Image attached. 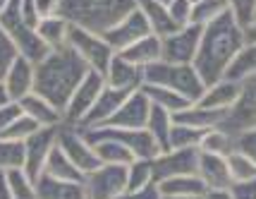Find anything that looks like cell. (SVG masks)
<instances>
[{"label": "cell", "mask_w": 256, "mask_h": 199, "mask_svg": "<svg viewBox=\"0 0 256 199\" xmlns=\"http://www.w3.org/2000/svg\"><path fill=\"white\" fill-rule=\"evenodd\" d=\"M244 46V29L232 17V12H225L218 20H213L201 32V44L196 58L192 65L196 67L199 77L206 82V87L223 79L232 60Z\"/></svg>", "instance_id": "obj_1"}, {"label": "cell", "mask_w": 256, "mask_h": 199, "mask_svg": "<svg viewBox=\"0 0 256 199\" xmlns=\"http://www.w3.org/2000/svg\"><path fill=\"white\" fill-rule=\"evenodd\" d=\"M86 72H89L86 63L70 46L60 48V51H50L44 60L36 63L34 91L46 96L50 103H56L60 111H65L67 101L72 99L74 89L86 77Z\"/></svg>", "instance_id": "obj_2"}, {"label": "cell", "mask_w": 256, "mask_h": 199, "mask_svg": "<svg viewBox=\"0 0 256 199\" xmlns=\"http://www.w3.org/2000/svg\"><path fill=\"white\" fill-rule=\"evenodd\" d=\"M136 8V0H62L60 15L74 27L94 34H108Z\"/></svg>", "instance_id": "obj_3"}, {"label": "cell", "mask_w": 256, "mask_h": 199, "mask_svg": "<svg viewBox=\"0 0 256 199\" xmlns=\"http://www.w3.org/2000/svg\"><path fill=\"white\" fill-rule=\"evenodd\" d=\"M144 84H158L178 91L190 101H199L206 91V82L199 77L192 63H168L158 60L144 67Z\"/></svg>", "instance_id": "obj_4"}, {"label": "cell", "mask_w": 256, "mask_h": 199, "mask_svg": "<svg viewBox=\"0 0 256 199\" xmlns=\"http://www.w3.org/2000/svg\"><path fill=\"white\" fill-rule=\"evenodd\" d=\"M0 29L10 36V41L14 44L17 53L29 58L32 63H38V60H44L50 53L48 46L41 41L36 27L24 22L22 12H20V0H10L8 3V8L0 15Z\"/></svg>", "instance_id": "obj_5"}, {"label": "cell", "mask_w": 256, "mask_h": 199, "mask_svg": "<svg viewBox=\"0 0 256 199\" xmlns=\"http://www.w3.org/2000/svg\"><path fill=\"white\" fill-rule=\"evenodd\" d=\"M67 46H70V48L86 63L89 70L100 72V75L106 77V70H108V65H110V60L115 58V51H112V46L108 44L100 34L86 32V29H82V27H74V24H72Z\"/></svg>", "instance_id": "obj_6"}, {"label": "cell", "mask_w": 256, "mask_h": 199, "mask_svg": "<svg viewBox=\"0 0 256 199\" xmlns=\"http://www.w3.org/2000/svg\"><path fill=\"white\" fill-rule=\"evenodd\" d=\"M58 149L65 151V156L84 175H89V173H94L98 166H103L98 154H96V149H94V144L89 142V137H86L84 130L77 127V125L62 122V125L58 127Z\"/></svg>", "instance_id": "obj_7"}, {"label": "cell", "mask_w": 256, "mask_h": 199, "mask_svg": "<svg viewBox=\"0 0 256 199\" xmlns=\"http://www.w3.org/2000/svg\"><path fill=\"white\" fill-rule=\"evenodd\" d=\"M86 199H120L127 192V166L103 163L84 177Z\"/></svg>", "instance_id": "obj_8"}, {"label": "cell", "mask_w": 256, "mask_h": 199, "mask_svg": "<svg viewBox=\"0 0 256 199\" xmlns=\"http://www.w3.org/2000/svg\"><path fill=\"white\" fill-rule=\"evenodd\" d=\"M230 132L242 134L246 130H256V75L240 82V96L220 122Z\"/></svg>", "instance_id": "obj_9"}, {"label": "cell", "mask_w": 256, "mask_h": 199, "mask_svg": "<svg viewBox=\"0 0 256 199\" xmlns=\"http://www.w3.org/2000/svg\"><path fill=\"white\" fill-rule=\"evenodd\" d=\"M106 89V77L100 75V72H94L89 70L86 72V77L79 82V87L74 89V94H72V99L67 101L65 106V122L67 125H82L84 118L89 115L91 106L96 103V99L100 96V91Z\"/></svg>", "instance_id": "obj_10"}, {"label": "cell", "mask_w": 256, "mask_h": 199, "mask_svg": "<svg viewBox=\"0 0 256 199\" xmlns=\"http://www.w3.org/2000/svg\"><path fill=\"white\" fill-rule=\"evenodd\" d=\"M199 158H201L199 146H192V149H166V151H160L154 158L156 182L166 180V177H175V175H196Z\"/></svg>", "instance_id": "obj_11"}, {"label": "cell", "mask_w": 256, "mask_h": 199, "mask_svg": "<svg viewBox=\"0 0 256 199\" xmlns=\"http://www.w3.org/2000/svg\"><path fill=\"white\" fill-rule=\"evenodd\" d=\"M201 32L204 27L199 24H187L180 27L178 32L163 36V60L168 63H194L196 51L201 44Z\"/></svg>", "instance_id": "obj_12"}, {"label": "cell", "mask_w": 256, "mask_h": 199, "mask_svg": "<svg viewBox=\"0 0 256 199\" xmlns=\"http://www.w3.org/2000/svg\"><path fill=\"white\" fill-rule=\"evenodd\" d=\"M58 127H38L32 137L24 139V170L34 180L44 173L48 156L58 146Z\"/></svg>", "instance_id": "obj_13"}, {"label": "cell", "mask_w": 256, "mask_h": 199, "mask_svg": "<svg viewBox=\"0 0 256 199\" xmlns=\"http://www.w3.org/2000/svg\"><path fill=\"white\" fill-rule=\"evenodd\" d=\"M94 130H98V132H103L106 137H112V139H118L120 144H124V146L132 151L134 158H156V156L163 151L146 127L132 130V127H112V125H103V127H94Z\"/></svg>", "instance_id": "obj_14"}, {"label": "cell", "mask_w": 256, "mask_h": 199, "mask_svg": "<svg viewBox=\"0 0 256 199\" xmlns=\"http://www.w3.org/2000/svg\"><path fill=\"white\" fill-rule=\"evenodd\" d=\"M148 34H154V32H151V27L146 22V17L142 15L139 8H134L122 22H118L108 34H103V39L112 46L115 53H122L124 48H130L132 44H136L139 39H144Z\"/></svg>", "instance_id": "obj_15"}, {"label": "cell", "mask_w": 256, "mask_h": 199, "mask_svg": "<svg viewBox=\"0 0 256 199\" xmlns=\"http://www.w3.org/2000/svg\"><path fill=\"white\" fill-rule=\"evenodd\" d=\"M130 94H132V91H122V89H115V87H108V84H106V89L100 91V96L96 99V103L91 106L89 115L84 118V122H82L79 127H82V130H94V127L108 125Z\"/></svg>", "instance_id": "obj_16"}, {"label": "cell", "mask_w": 256, "mask_h": 199, "mask_svg": "<svg viewBox=\"0 0 256 199\" xmlns=\"http://www.w3.org/2000/svg\"><path fill=\"white\" fill-rule=\"evenodd\" d=\"M148 113H151V101L142 89L132 91L124 103L118 108V113L112 115V120L108 125L112 127H132V130H139V127H146V120H148Z\"/></svg>", "instance_id": "obj_17"}, {"label": "cell", "mask_w": 256, "mask_h": 199, "mask_svg": "<svg viewBox=\"0 0 256 199\" xmlns=\"http://www.w3.org/2000/svg\"><path fill=\"white\" fill-rule=\"evenodd\" d=\"M106 84L122 89V91H136L144 84V67L134 65L132 60L115 53V58L110 60V65L106 70Z\"/></svg>", "instance_id": "obj_18"}, {"label": "cell", "mask_w": 256, "mask_h": 199, "mask_svg": "<svg viewBox=\"0 0 256 199\" xmlns=\"http://www.w3.org/2000/svg\"><path fill=\"white\" fill-rule=\"evenodd\" d=\"M34 75H36V63H32L29 58H24V56L14 58V63L10 65L8 75L2 79L8 96H10L12 101H20V99H24L26 94H32Z\"/></svg>", "instance_id": "obj_19"}, {"label": "cell", "mask_w": 256, "mask_h": 199, "mask_svg": "<svg viewBox=\"0 0 256 199\" xmlns=\"http://www.w3.org/2000/svg\"><path fill=\"white\" fill-rule=\"evenodd\" d=\"M196 175L201 177V182L206 185V189H230V185H232V175H230V168H228V158H225V156H218V154L201 151Z\"/></svg>", "instance_id": "obj_20"}, {"label": "cell", "mask_w": 256, "mask_h": 199, "mask_svg": "<svg viewBox=\"0 0 256 199\" xmlns=\"http://www.w3.org/2000/svg\"><path fill=\"white\" fill-rule=\"evenodd\" d=\"M17 103H20L22 113H26L29 118H34L41 127H58V125L65 122V115H62V111L58 108L56 103H50L46 96L36 94V91L26 94V96L20 99Z\"/></svg>", "instance_id": "obj_21"}, {"label": "cell", "mask_w": 256, "mask_h": 199, "mask_svg": "<svg viewBox=\"0 0 256 199\" xmlns=\"http://www.w3.org/2000/svg\"><path fill=\"white\" fill-rule=\"evenodd\" d=\"M237 96H240V82L230 77H223L218 82H213L206 87L204 96H201L196 103L206 106V108H213V111H230L234 103H237Z\"/></svg>", "instance_id": "obj_22"}, {"label": "cell", "mask_w": 256, "mask_h": 199, "mask_svg": "<svg viewBox=\"0 0 256 199\" xmlns=\"http://www.w3.org/2000/svg\"><path fill=\"white\" fill-rule=\"evenodd\" d=\"M136 8L146 17L151 32L156 36H160V39L180 29L175 24V20H172V15H170V8H168L166 0H136Z\"/></svg>", "instance_id": "obj_23"}, {"label": "cell", "mask_w": 256, "mask_h": 199, "mask_svg": "<svg viewBox=\"0 0 256 199\" xmlns=\"http://www.w3.org/2000/svg\"><path fill=\"white\" fill-rule=\"evenodd\" d=\"M36 194L38 199H86L84 182H70V180H58L41 173L36 177Z\"/></svg>", "instance_id": "obj_24"}, {"label": "cell", "mask_w": 256, "mask_h": 199, "mask_svg": "<svg viewBox=\"0 0 256 199\" xmlns=\"http://www.w3.org/2000/svg\"><path fill=\"white\" fill-rule=\"evenodd\" d=\"M172 120L182 122V125L199 127V130H211V127H218V125L225 120V111H213V108H206V106H201V103L194 101L187 108H182L180 113H175Z\"/></svg>", "instance_id": "obj_25"}, {"label": "cell", "mask_w": 256, "mask_h": 199, "mask_svg": "<svg viewBox=\"0 0 256 199\" xmlns=\"http://www.w3.org/2000/svg\"><path fill=\"white\" fill-rule=\"evenodd\" d=\"M120 56L132 60L134 65L146 67V65H151V63L163 60V41H160V36H156V34H148L144 39H139L136 44H132L130 48H124Z\"/></svg>", "instance_id": "obj_26"}, {"label": "cell", "mask_w": 256, "mask_h": 199, "mask_svg": "<svg viewBox=\"0 0 256 199\" xmlns=\"http://www.w3.org/2000/svg\"><path fill=\"white\" fill-rule=\"evenodd\" d=\"M70 29H72V22L65 20L62 15H56V17H46L38 22L36 32L41 36V41L48 46V51H60L65 48L67 41H70Z\"/></svg>", "instance_id": "obj_27"}, {"label": "cell", "mask_w": 256, "mask_h": 199, "mask_svg": "<svg viewBox=\"0 0 256 199\" xmlns=\"http://www.w3.org/2000/svg\"><path fill=\"white\" fill-rule=\"evenodd\" d=\"M142 91L148 96V101L154 106L172 113V115L180 113L182 108H187L190 103H194L187 96H182V94H178V91H172V89H168V87H158V84H142Z\"/></svg>", "instance_id": "obj_28"}, {"label": "cell", "mask_w": 256, "mask_h": 199, "mask_svg": "<svg viewBox=\"0 0 256 199\" xmlns=\"http://www.w3.org/2000/svg\"><path fill=\"white\" fill-rule=\"evenodd\" d=\"M160 194H175V197H204L206 185L199 175H175L156 182Z\"/></svg>", "instance_id": "obj_29"}, {"label": "cell", "mask_w": 256, "mask_h": 199, "mask_svg": "<svg viewBox=\"0 0 256 199\" xmlns=\"http://www.w3.org/2000/svg\"><path fill=\"white\" fill-rule=\"evenodd\" d=\"M201 151L206 154H218V156H228L237 149V134L230 132L228 127L218 125V127H211L204 132V139H201Z\"/></svg>", "instance_id": "obj_30"}, {"label": "cell", "mask_w": 256, "mask_h": 199, "mask_svg": "<svg viewBox=\"0 0 256 199\" xmlns=\"http://www.w3.org/2000/svg\"><path fill=\"white\" fill-rule=\"evenodd\" d=\"M44 173L50 177H58V180H70V182H84V177H86L70 158H67L65 151H60L58 146L50 151V156H48Z\"/></svg>", "instance_id": "obj_31"}, {"label": "cell", "mask_w": 256, "mask_h": 199, "mask_svg": "<svg viewBox=\"0 0 256 199\" xmlns=\"http://www.w3.org/2000/svg\"><path fill=\"white\" fill-rule=\"evenodd\" d=\"M172 113L163 111V108H158L151 103V113H148V120H146V130L151 132V137L158 142V146L166 151L168 146H170V132H172Z\"/></svg>", "instance_id": "obj_32"}, {"label": "cell", "mask_w": 256, "mask_h": 199, "mask_svg": "<svg viewBox=\"0 0 256 199\" xmlns=\"http://www.w3.org/2000/svg\"><path fill=\"white\" fill-rule=\"evenodd\" d=\"M148 185H156L154 158H134L127 166V192H136Z\"/></svg>", "instance_id": "obj_33"}, {"label": "cell", "mask_w": 256, "mask_h": 199, "mask_svg": "<svg viewBox=\"0 0 256 199\" xmlns=\"http://www.w3.org/2000/svg\"><path fill=\"white\" fill-rule=\"evenodd\" d=\"M252 75H256V44H244L242 51L237 53V58L232 60V65H230L225 77L242 82V79L252 77Z\"/></svg>", "instance_id": "obj_34"}, {"label": "cell", "mask_w": 256, "mask_h": 199, "mask_svg": "<svg viewBox=\"0 0 256 199\" xmlns=\"http://www.w3.org/2000/svg\"><path fill=\"white\" fill-rule=\"evenodd\" d=\"M5 175H8V185H10L14 199H38V194H36V180L24 168H12Z\"/></svg>", "instance_id": "obj_35"}, {"label": "cell", "mask_w": 256, "mask_h": 199, "mask_svg": "<svg viewBox=\"0 0 256 199\" xmlns=\"http://www.w3.org/2000/svg\"><path fill=\"white\" fill-rule=\"evenodd\" d=\"M225 158H228V168H230L232 182L254 180L256 177V161L249 154H244L242 149H234L232 154H228Z\"/></svg>", "instance_id": "obj_36"}, {"label": "cell", "mask_w": 256, "mask_h": 199, "mask_svg": "<svg viewBox=\"0 0 256 199\" xmlns=\"http://www.w3.org/2000/svg\"><path fill=\"white\" fill-rule=\"evenodd\" d=\"M12 168H24V142L0 137V170L8 173Z\"/></svg>", "instance_id": "obj_37"}, {"label": "cell", "mask_w": 256, "mask_h": 199, "mask_svg": "<svg viewBox=\"0 0 256 199\" xmlns=\"http://www.w3.org/2000/svg\"><path fill=\"white\" fill-rule=\"evenodd\" d=\"M225 12H230L228 0H199V3L192 8V24L206 27L208 22L218 20Z\"/></svg>", "instance_id": "obj_38"}, {"label": "cell", "mask_w": 256, "mask_h": 199, "mask_svg": "<svg viewBox=\"0 0 256 199\" xmlns=\"http://www.w3.org/2000/svg\"><path fill=\"white\" fill-rule=\"evenodd\" d=\"M204 132H206V130L175 122V125H172V132H170V146H168V149H192V146H201Z\"/></svg>", "instance_id": "obj_39"}, {"label": "cell", "mask_w": 256, "mask_h": 199, "mask_svg": "<svg viewBox=\"0 0 256 199\" xmlns=\"http://www.w3.org/2000/svg\"><path fill=\"white\" fill-rule=\"evenodd\" d=\"M38 127H41V125L34 120V118H29L26 113H22V115L12 122L10 127L0 134V137H8V139H20V142H24V139H26V137H32Z\"/></svg>", "instance_id": "obj_40"}, {"label": "cell", "mask_w": 256, "mask_h": 199, "mask_svg": "<svg viewBox=\"0 0 256 199\" xmlns=\"http://www.w3.org/2000/svg\"><path fill=\"white\" fill-rule=\"evenodd\" d=\"M17 56H20V53H17L14 44L10 41V36L0 29V82L5 79L8 70H10V65L14 63V58Z\"/></svg>", "instance_id": "obj_41"}, {"label": "cell", "mask_w": 256, "mask_h": 199, "mask_svg": "<svg viewBox=\"0 0 256 199\" xmlns=\"http://www.w3.org/2000/svg\"><path fill=\"white\" fill-rule=\"evenodd\" d=\"M228 8H230L234 20L244 27V24H249L252 20H254L256 0H228Z\"/></svg>", "instance_id": "obj_42"}, {"label": "cell", "mask_w": 256, "mask_h": 199, "mask_svg": "<svg viewBox=\"0 0 256 199\" xmlns=\"http://www.w3.org/2000/svg\"><path fill=\"white\" fill-rule=\"evenodd\" d=\"M168 8H170V15L178 27H187L192 24V5L190 0H168Z\"/></svg>", "instance_id": "obj_43"}, {"label": "cell", "mask_w": 256, "mask_h": 199, "mask_svg": "<svg viewBox=\"0 0 256 199\" xmlns=\"http://www.w3.org/2000/svg\"><path fill=\"white\" fill-rule=\"evenodd\" d=\"M20 115H22L20 103H17V101H5V103L0 106V134L5 132V130H8L12 122L20 118Z\"/></svg>", "instance_id": "obj_44"}, {"label": "cell", "mask_w": 256, "mask_h": 199, "mask_svg": "<svg viewBox=\"0 0 256 199\" xmlns=\"http://www.w3.org/2000/svg\"><path fill=\"white\" fill-rule=\"evenodd\" d=\"M230 194H232V199H256V177L254 180L232 182L230 185Z\"/></svg>", "instance_id": "obj_45"}, {"label": "cell", "mask_w": 256, "mask_h": 199, "mask_svg": "<svg viewBox=\"0 0 256 199\" xmlns=\"http://www.w3.org/2000/svg\"><path fill=\"white\" fill-rule=\"evenodd\" d=\"M237 149H242L256 161V130H246V132L237 134Z\"/></svg>", "instance_id": "obj_46"}, {"label": "cell", "mask_w": 256, "mask_h": 199, "mask_svg": "<svg viewBox=\"0 0 256 199\" xmlns=\"http://www.w3.org/2000/svg\"><path fill=\"white\" fill-rule=\"evenodd\" d=\"M60 3H62V0H34L36 12H38V17H41V20L60 15Z\"/></svg>", "instance_id": "obj_47"}, {"label": "cell", "mask_w": 256, "mask_h": 199, "mask_svg": "<svg viewBox=\"0 0 256 199\" xmlns=\"http://www.w3.org/2000/svg\"><path fill=\"white\" fill-rule=\"evenodd\" d=\"M120 199H160V189H158V185H148V187L136 189V192H124Z\"/></svg>", "instance_id": "obj_48"}, {"label": "cell", "mask_w": 256, "mask_h": 199, "mask_svg": "<svg viewBox=\"0 0 256 199\" xmlns=\"http://www.w3.org/2000/svg\"><path fill=\"white\" fill-rule=\"evenodd\" d=\"M201 199H232L230 189H206Z\"/></svg>", "instance_id": "obj_49"}, {"label": "cell", "mask_w": 256, "mask_h": 199, "mask_svg": "<svg viewBox=\"0 0 256 199\" xmlns=\"http://www.w3.org/2000/svg\"><path fill=\"white\" fill-rule=\"evenodd\" d=\"M242 29H244V44H256V17L249 24H244Z\"/></svg>", "instance_id": "obj_50"}, {"label": "cell", "mask_w": 256, "mask_h": 199, "mask_svg": "<svg viewBox=\"0 0 256 199\" xmlns=\"http://www.w3.org/2000/svg\"><path fill=\"white\" fill-rule=\"evenodd\" d=\"M0 199H14L12 197V189L8 185V175L0 170Z\"/></svg>", "instance_id": "obj_51"}, {"label": "cell", "mask_w": 256, "mask_h": 199, "mask_svg": "<svg viewBox=\"0 0 256 199\" xmlns=\"http://www.w3.org/2000/svg\"><path fill=\"white\" fill-rule=\"evenodd\" d=\"M5 101H12V99H10V96H8V91H5V84L0 82V106H2Z\"/></svg>", "instance_id": "obj_52"}, {"label": "cell", "mask_w": 256, "mask_h": 199, "mask_svg": "<svg viewBox=\"0 0 256 199\" xmlns=\"http://www.w3.org/2000/svg\"><path fill=\"white\" fill-rule=\"evenodd\" d=\"M160 199H201V197H175V194H160Z\"/></svg>", "instance_id": "obj_53"}, {"label": "cell", "mask_w": 256, "mask_h": 199, "mask_svg": "<svg viewBox=\"0 0 256 199\" xmlns=\"http://www.w3.org/2000/svg\"><path fill=\"white\" fill-rule=\"evenodd\" d=\"M8 3H10V0H0V15H2V10L8 8Z\"/></svg>", "instance_id": "obj_54"}, {"label": "cell", "mask_w": 256, "mask_h": 199, "mask_svg": "<svg viewBox=\"0 0 256 199\" xmlns=\"http://www.w3.org/2000/svg\"><path fill=\"white\" fill-rule=\"evenodd\" d=\"M190 3H192V5H196V3H199V0H190Z\"/></svg>", "instance_id": "obj_55"}, {"label": "cell", "mask_w": 256, "mask_h": 199, "mask_svg": "<svg viewBox=\"0 0 256 199\" xmlns=\"http://www.w3.org/2000/svg\"><path fill=\"white\" fill-rule=\"evenodd\" d=\"M254 17H256V15H254Z\"/></svg>", "instance_id": "obj_56"}, {"label": "cell", "mask_w": 256, "mask_h": 199, "mask_svg": "<svg viewBox=\"0 0 256 199\" xmlns=\"http://www.w3.org/2000/svg\"><path fill=\"white\" fill-rule=\"evenodd\" d=\"M166 3H168V0H166Z\"/></svg>", "instance_id": "obj_57"}]
</instances>
